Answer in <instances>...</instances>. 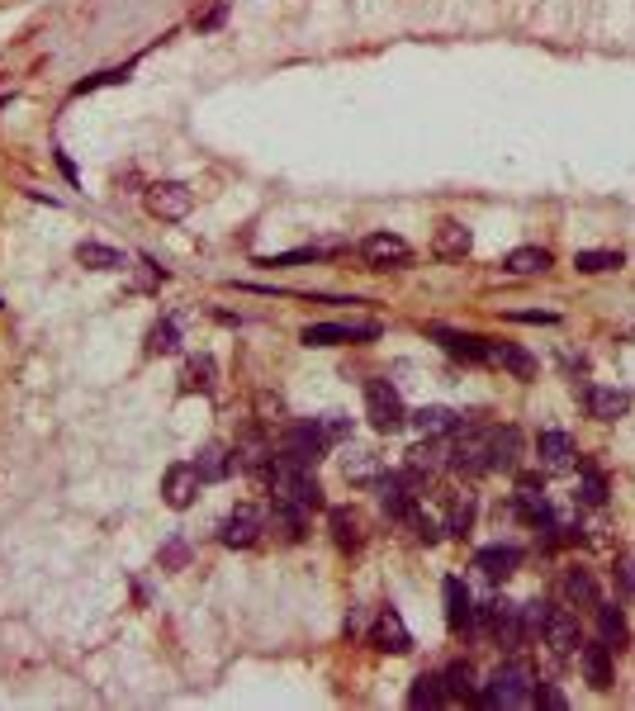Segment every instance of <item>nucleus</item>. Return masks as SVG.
<instances>
[{"mask_svg": "<svg viewBox=\"0 0 635 711\" xmlns=\"http://www.w3.org/2000/svg\"><path fill=\"white\" fill-rule=\"evenodd\" d=\"M346 432H351V422L346 418H309V422H290L285 432H280V446L275 451H290V456L309 460V465H318L323 460V451L332 446V441H342Z\"/></svg>", "mask_w": 635, "mask_h": 711, "instance_id": "1", "label": "nucleus"}, {"mask_svg": "<svg viewBox=\"0 0 635 711\" xmlns=\"http://www.w3.org/2000/svg\"><path fill=\"white\" fill-rule=\"evenodd\" d=\"M479 707H493V711L536 707V674H531L527 664H503V669L489 678V688L479 693Z\"/></svg>", "mask_w": 635, "mask_h": 711, "instance_id": "2", "label": "nucleus"}, {"mask_svg": "<svg viewBox=\"0 0 635 711\" xmlns=\"http://www.w3.org/2000/svg\"><path fill=\"white\" fill-rule=\"evenodd\" d=\"M365 418L375 432H399L408 422V408H403L399 389L389 380H365Z\"/></svg>", "mask_w": 635, "mask_h": 711, "instance_id": "3", "label": "nucleus"}, {"mask_svg": "<svg viewBox=\"0 0 635 711\" xmlns=\"http://www.w3.org/2000/svg\"><path fill=\"white\" fill-rule=\"evenodd\" d=\"M143 204H147V214H152V219L181 223V219H190L195 195H190V185H181V181H157V185H147L143 190Z\"/></svg>", "mask_w": 635, "mask_h": 711, "instance_id": "4", "label": "nucleus"}, {"mask_svg": "<svg viewBox=\"0 0 635 711\" xmlns=\"http://www.w3.org/2000/svg\"><path fill=\"white\" fill-rule=\"evenodd\" d=\"M200 489H204V474H200L195 460H181V465H171V470L162 474V503L166 508H176V512L190 508Z\"/></svg>", "mask_w": 635, "mask_h": 711, "instance_id": "5", "label": "nucleus"}, {"mask_svg": "<svg viewBox=\"0 0 635 711\" xmlns=\"http://www.w3.org/2000/svg\"><path fill=\"white\" fill-rule=\"evenodd\" d=\"M299 337H304V347H346V342L380 337V323H309Z\"/></svg>", "mask_w": 635, "mask_h": 711, "instance_id": "6", "label": "nucleus"}, {"mask_svg": "<svg viewBox=\"0 0 635 711\" xmlns=\"http://www.w3.org/2000/svg\"><path fill=\"white\" fill-rule=\"evenodd\" d=\"M422 479L418 474H380V508L384 517H394V522H408V512L418 503V489Z\"/></svg>", "mask_w": 635, "mask_h": 711, "instance_id": "7", "label": "nucleus"}, {"mask_svg": "<svg viewBox=\"0 0 635 711\" xmlns=\"http://www.w3.org/2000/svg\"><path fill=\"white\" fill-rule=\"evenodd\" d=\"M536 465H541L545 474H569L579 465L574 437H569V432H541V437H536Z\"/></svg>", "mask_w": 635, "mask_h": 711, "instance_id": "8", "label": "nucleus"}, {"mask_svg": "<svg viewBox=\"0 0 635 711\" xmlns=\"http://www.w3.org/2000/svg\"><path fill=\"white\" fill-rule=\"evenodd\" d=\"M261 531H266V517L256 508H233L228 512V522L218 527V541L228 550H247V546H256L261 541Z\"/></svg>", "mask_w": 635, "mask_h": 711, "instance_id": "9", "label": "nucleus"}, {"mask_svg": "<svg viewBox=\"0 0 635 711\" xmlns=\"http://www.w3.org/2000/svg\"><path fill=\"white\" fill-rule=\"evenodd\" d=\"M271 465H275V441H266L261 432H247V437H237V456H233V470L242 474H261V479H271Z\"/></svg>", "mask_w": 635, "mask_h": 711, "instance_id": "10", "label": "nucleus"}, {"mask_svg": "<svg viewBox=\"0 0 635 711\" xmlns=\"http://www.w3.org/2000/svg\"><path fill=\"white\" fill-rule=\"evenodd\" d=\"M446 465H451V441L446 437H422L408 451V474H418L422 484H432V474H441Z\"/></svg>", "mask_w": 635, "mask_h": 711, "instance_id": "11", "label": "nucleus"}, {"mask_svg": "<svg viewBox=\"0 0 635 711\" xmlns=\"http://www.w3.org/2000/svg\"><path fill=\"white\" fill-rule=\"evenodd\" d=\"M541 640L550 645V655H555V659H574V655H579L583 636H579V621H574V612H550V617H545Z\"/></svg>", "mask_w": 635, "mask_h": 711, "instance_id": "12", "label": "nucleus"}, {"mask_svg": "<svg viewBox=\"0 0 635 711\" xmlns=\"http://www.w3.org/2000/svg\"><path fill=\"white\" fill-rule=\"evenodd\" d=\"M361 256L375 271H394V266L408 261V242L399 233H370V237H361Z\"/></svg>", "mask_w": 635, "mask_h": 711, "instance_id": "13", "label": "nucleus"}, {"mask_svg": "<svg viewBox=\"0 0 635 711\" xmlns=\"http://www.w3.org/2000/svg\"><path fill=\"white\" fill-rule=\"evenodd\" d=\"M365 636H370V645H375V650H384V655H408V650H413V636H408V626H403L399 612H389V607H384L380 617H375V626H370Z\"/></svg>", "mask_w": 635, "mask_h": 711, "instance_id": "14", "label": "nucleus"}, {"mask_svg": "<svg viewBox=\"0 0 635 711\" xmlns=\"http://www.w3.org/2000/svg\"><path fill=\"white\" fill-rule=\"evenodd\" d=\"M583 403H588V413L598 422H617V418H626L631 394H626V389H612V384H588V389H583Z\"/></svg>", "mask_w": 635, "mask_h": 711, "instance_id": "15", "label": "nucleus"}, {"mask_svg": "<svg viewBox=\"0 0 635 711\" xmlns=\"http://www.w3.org/2000/svg\"><path fill=\"white\" fill-rule=\"evenodd\" d=\"M512 512H517V517H527V522H531L536 531H541L545 522H555V512H550V498L541 493V484H536V479H522V484H517Z\"/></svg>", "mask_w": 635, "mask_h": 711, "instance_id": "16", "label": "nucleus"}, {"mask_svg": "<svg viewBox=\"0 0 635 711\" xmlns=\"http://www.w3.org/2000/svg\"><path fill=\"white\" fill-rule=\"evenodd\" d=\"M441 593H446V626H451L455 636H465V631H470V621H474L470 588L460 584V579H446V584H441Z\"/></svg>", "mask_w": 635, "mask_h": 711, "instance_id": "17", "label": "nucleus"}, {"mask_svg": "<svg viewBox=\"0 0 635 711\" xmlns=\"http://www.w3.org/2000/svg\"><path fill=\"white\" fill-rule=\"evenodd\" d=\"M493 640H498V650H522V640H527L522 607H512V602H498V607H493Z\"/></svg>", "mask_w": 635, "mask_h": 711, "instance_id": "18", "label": "nucleus"}, {"mask_svg": "<svg viewBox=\"0 0 635 711\" xmlns=\"http://www.w3.org/2000/svg\"><path fill=\"white\" fill-rule=\"evenodd\" d=\"M432 342H441L455 361H484V356H489V342H484V337H474V332H451V328H441V323L432 328Z\"/></svg>", "mask_w": 635, "mask_h": 711, "instance_id": "19", "label": "nucleus"}, {"mask_svg": "<svg viewBox=\"0 0 635 711\" xmlns=\"http://www.w3.org/2000/svg\"><path fill=\"white\" fill-rule=\"evenodd\" d=\"M579 664H583V678H588L598 693H607V688H612V650H607L602 640H593V645H579Z\"/></svg>", "mask_w": 635, "mask_h": 711, "instance_id": "20", "label": "nucleus"}, {"mask_svg": "<svg viewBox=\"0 0 635 711\" xmlns=\"http://www.w3.org/2000/svg\"><path fill=\"white\" fill-rule=\"evenodd\" d=\"M517 565H522V550L517 546H484L474 555V569H479L484 579H508Z\"/></svg>", "mask_w": 635, "mask_h": 711, "instance_id": "21", "label": "nucleus"}, {"mask_svg": "<svg viewBox=\"0 0 635 711\" xmlns=\"http://www.w3.org/2000/svg\"><path fill=\"white\" fill-rule=\"evenodd\" d=\"M76 261H81L86 271H128V256L105 247V242H81V247H76Z\"/></svg>", "mask_w": 635, "mask_h": 711, "instance_id": "22", "label": "nucleus"}, {"mask_svg": "<svg viewBox=\"0 0 635 711\" xmlns=\"http://www.w3.org/2000/svg\"><path fill=\"white\" fill-rule=\"evenodd\" d=\"M214 384H218L214 356H190V361H185V370H181V389H185V394H209Z\"/></svg>", "mask_w": 635, "mask_h": 711, "instance_id": "23", "label": "nucleus"}, {"mask_svg": "<svg viewBox=\"0 0 635 711\" xmlns=\"http://www.w3.org/2000/svg\"><path fill=\"white\" fill-rule=\"evenodd\" d=\"M489 365H503V370H512V375H522V380H531L536 375V361H531L522 347H512V342H489V356H484Z\"/></svg>", "mask_w": 635, "mask_h": 711, "instance_id": "24", "label": "nucleus"}, {"mask_svg": "<svg viewBox=\"0 0 635 711\" xmlns=\"http://www.w3.org/2000/svg\"><path fill=\"white\" fill-rule=\"evenodd\" d=\"M342 474L351 479V484H380L384 465H380V456H375V451H346V456H342Z\"/></svg>", "mask_w": 635, "mask_h": 711, "instance_id": "25", "label": "nucleus"}, {"mask_svg": "<svg viewBox=\"0 0 635 711\" xmlns=\"http://www.w3.org/2000/svg\"><path fill=\"white\" fill-rule=\"evenodd\" d=\"M413 422H418L422 437H451L455 427H460V413L436 403V408H418V413H413Z\"/></svg>", "mask_w": 635, "mask_h": 711, "instance_id": "26", "label": "nucleus"}, {"mask_svg": "<svg viewBox=\"0 0 635 711\" xmlns=\"http://www.w3.org/2000/svg\"><path fill=\"white\" fill-rule=\"evenodd\" d=\"M441 683H446V702H479V683H474L470 664H451Z\"/></svg>", "mask_w": 635, "mask_h": 711, "instance_id": "27", "label": "nucleus"}, {"mask_svg": "<svg viewBox=\"0 0 635 711\" xmlns=\"http://www.w3.org/2000/svg\"><path fill=\"white\" fill-rule=\"evenodd\" d=\"M408 707H446V683H441V674H418L413 678V688H408Z\"/></svg>", "mask_w": 635, "mask_h": 711, "instance_id": "28", "label": "nucleus"}, {"mask_svg": "<svg viewBox=\"0 0 635 711\" xmlns=\"http://www.w3.org/2000/svg\"><path fill=\"white\" fill-rule=\"evenodd\" d=\"M564 598L574 602V607H598V579L588 569H569L564 574Z\"/></svg>", "mask_w": 635, "mask_h": 711, "instance_id": "29", "label": "nucleus"}, {"mask_svg": "<svg viewBox=\"0 0 635 711\" xmlns=\"http://www.w3.org/2000/svg\"><path fill=\"white\" fill-rule=\"evenodd\" d=\"M271 527L280 531L285 541H304V536H309V512H304V508H290V503H275Z\"/></svg>", "mask_w": 635, "mask_h": 711, "instance_id": "30", "label": "nucleus"}, {"mask_svg": "<svg viewBox=\"0 0 635 711\" xmlns=\"http://www.w3.org/2000/svg\"><path fill=\"white\" fill-rule=\"evenodd\" d=\"M474 517H479V503H474V493H455V498H451V512H446V531H451V536H470V531H474Z\"/></svg>", "mask_w": 635, "mask_h": 711, "instance_id": "31", "label": "nucleus"}, {"mask_svg": "<svg viewBox=\"0 0 635 711\" xmlns=\"http://www.w3.org/2000/svg\"><path fill=\"white\" fill-rule=\"evenodd\" d=\"M503 266L512 275H541V271H550V252L545 247H512Z\"/></svg>", "mask_w": 635, "mask_h": 711, "instance_id": "32", "label": "nucleus"}, {"mask_svg": "<svg viewBox=\"0 0 635 711\" xmlns=\"http://www.w3.org/2000/svg\"><path fill=\"white\" fill-rule=\"evenodd\" d=\"M598 631H602V645L607 650H626V617H621L617 607H607V602H598Z\"/></svg>", "mask_w": 635, "mask_h": 711, "instance_id": "33", "label": "nucleus"}, {"mask_svg": "<svg viewBox=\"0 0 635 711\" xmlns=\"http://www.w3.org/2000/svg\"><path fill=\"white\" fill-rule=\"evenodd\" d=\"M517 460H522V432H517V427H498L493 470H517Z\"/></svg>", "mask_w": 635, "mask_h": 711, "instance_id": "34", "label": "nucleus"}, {"mask_svg": "<svg viewBox=\"0 0 635 711\" xmlns=\"http://www.w3.org/2000/svg\"><path fill=\"white\" fill-rule=\"evenodd\" d=\"M436 252L441 256H470V228L441 223V228H436Z\"/></svg>", "mask_w": 635, "mask_h": 711, "instance_id": "35", "label": "nucleus"}, {"mask_svg": "<svg viewBox=\"0 0 635 711\" xmlns=\"http://www.w3.org/2000/svg\"><path fill=\"white\" fill-rule=\"evenodd\" d=\"M147 351H152V356H171V351H181V328H176V318H162L157 328L147 332Z\"/></svg>", "mask_w": 635, "mask_h": 711, "instance_id": "36", "label": "nucleus"}, {"mask_svg": "<svg viewBox=\"0 0 635 711\" xmlns=\"http://www.w3.org/2000/svg\"><path fill=\"white\" fill-rule=\"evenodd\" d=\"M332 536H337V546H342V550L361 546V522H356V512H351V508H332Z\"/></svg>", "mask_w": 635, "mask_h": 711, "instance_id": "37", "label": "nucleus"}, {"mask_svg": "<svg viewBox=\"0 0 635 711\" xmlns=\"http://www.w3.org/2000/svg\"><path fill=\"white\" fill-rule=\"evenodd\" d=\"M574 503H579V508H602V503H607V479H602L598 470H588L579 479V489H574Z\"/></svg>", "mask_w": 635, "mask_h": 711, "instance_id": "38", "label": "nucleus"}, {"mask_svg": "<svg viewBox=\"0 0 635 711\" xmlns=\"http://www.w3.org/2000/svg\"><path fill=\"white\" fill-rule=\"evenodd\" d=\"M195 465H200L204 484H214V479H223V474L233 470V460L223 456V446H204V451H200V460H195Z\"/></svg>", "mask_w": 635, "mask_h": 711, "instance_id": "39", "label": "nucleus"}, {"mask_svg": "<svg viewBox=\"0 0 635 711\" xmlns=\"http://www.w3.org/2000/svg\"><path fill=\"white\" fill-rule=\"evenodd\" d=\"M574 266H579L583 275L617 271V266H621V252H579V256H574Z\"/></svg>", "mask_w": 635, "mask_h": 711, "instance_id": "40", "label": "nucleus"}, {"mask_svg": "<svg viewBox=\"0 0 635 711\" xmlns=\"http://www.w3.org/2000/svg\"><path fill=\"white\" fill-rule=\"evenodd\" d=\"M545 617H550V607H545V602H522V626H527V640H541Z\"/></svg>", "mask_w": 635, "mask_h": 711, "instance_id": "41", "label": "nucleus"}, {"mask_svg": "<svg viewBox=\"0 0 635 711\" xmlns=\"http://www.w3.org/2000/svg\"><path fill=\"white\" fill-rule=\"evenodd\" d=\"M223 19H228V5H223V0H214L209 10H200V19H195V29H204V34H209V29H218Z\"/></svg>", "mask_w": 635, "mask_h": 711, "instance_id": "42", "label": "nucleus"}, {"mask_svg": "<svg viewBox=\"0 0 635 711\" xmlns=\"http://www.w3.org/2000/svg\"><path fill=\"white\" fill-rule=\"evenodd\" d=\"M536 707H550V711H564L569 702H564L560 688H550V683H536Z\"/></svg>", "mask_w": 635, "mask_h": 711, "instance_id": "43", "label": "nucleus"}, {"mask_svg": "<svg viewBox=\"0 0 635 711\" xmlns=\"http://www.w3.org/2000/svg\"><path fill=\"white\" fill-rule=\"evenodd\" d=\"M512 323H560V313H550V309H522V313H512Z\"/></svg>", "mask_w": 635, "mask_h": 711, "instance_id": "44", "label": "nucleus"}, {"mask_svg": "<svg viewBox=\"0 0 635 711\" xmlns=\"http://www.w3.org/2000/svg\"><path fill=\"white\" fill-rule=\"evenodd\" d=\"M617 584L635 598V560H621V565H617Z\"/></svg>", "mask_w": 635, "mask_h": 711, "instance_id": "45", "label": "nucleus"}, {"mask_svg": "<svg viewBox=\"0 0 635 711\" xmlns=\"http://www.w3.org/2000/svg\"><path fill=\"white\" fill-rule=\"evenodd\" d=\"M162 560H166V565H181V560H185V546H171V550H162Z\"/></svg>", "mask_w": 635, "mask_h": 711, "instance_id": "46", "label": "nucleus"}]
</instances>
